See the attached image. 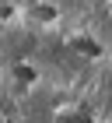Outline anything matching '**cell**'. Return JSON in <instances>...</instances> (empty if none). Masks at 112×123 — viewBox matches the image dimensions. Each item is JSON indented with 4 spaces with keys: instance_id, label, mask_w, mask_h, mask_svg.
I'll return each instance as SVG.
<instances>
[{
    "instance_id": "cell-1",
    "label": "cell",
    "mask_w": 112,
    "mask_h": 123,
    "mask_svg": "<svg viewBox=\"0 0 112 123\" xmlns=\"http://www.w3.org/2000/svg\"><path fill=\"white\" fill-rule=\"evenodd\" d=\"M28 18L32 21H39V25H49V21H56V7H28Z\"/></svg>"
},
{
    "instance_id": "cell-2",
    "label": "cell",
    "mask_w": 112,
    "mask_h": 123,
    "mask_svg": "<svg viewBox=\"0 0 112 123\" xmlns=\"http://www.w3.org/2000/svg\"><path fill=\"white\" fill-rule=\"evenodd\" d=\"M74 49H77V53H88V56H98V53H102V46H98V42H95V39H88V35H77L74 39Z\"/></svg>"
},
{
    "instance_id": "cell-3",
    "label": "cell",
    "mask_w": 112,
    "mask_h": 123,
    "mask_svg": "<svg viewBox=\"0 0 112 123\" xmlns=\"http://www.w3.org/2000/svg\"><path fill=\"white\" fill-rule=\"evenodd\" d=\"M14 77H18L21 85H32V81L39 77V70H35V67H28V63H14Z\"/></svg>"
},
{
    "instance_id": "cell-4",
    "label": "cell",
    "mask_w": 112,
    "mask_h": 123,
    "mask_svg": "<svg viewBox=\"0 0 112 123\" xmlns=\"http://www.w3.org/2000/svg\"><path fill=\"white\" fill-rule=\"evenodd\" d=\"M56 123H91V116L81 113V109H67V113L56 116Z\"/></svg>"
},
{
    "instance_id": "cell-5",
    "label": "cell",
    "mask_w": 112,
    "mask_h": 123,
    "mask_svg": "<svg viewBox=\"0 0 112 123\" xmlns=\"http://www.w3.org/2000/svg\"><path fill=\"white\" fill-rule=\"evenodd\" d=\"M0 18H11V7H0Z\"/></svg>"
},
{
    "instance_id": "cell-6",
    "label": "cell",
    "mask_w": 112,
    "mask_h": 123,
    "mask_svg": "<svg viewBox=\"0 0 112 123\" xmlns=\"http://www.w3.org/2000/svg\"><path fill=\"white\" fill-rule=\"evenodd\" d=\"M0 123H4V120H0Z\"/></svg>"
}]
</instances>
